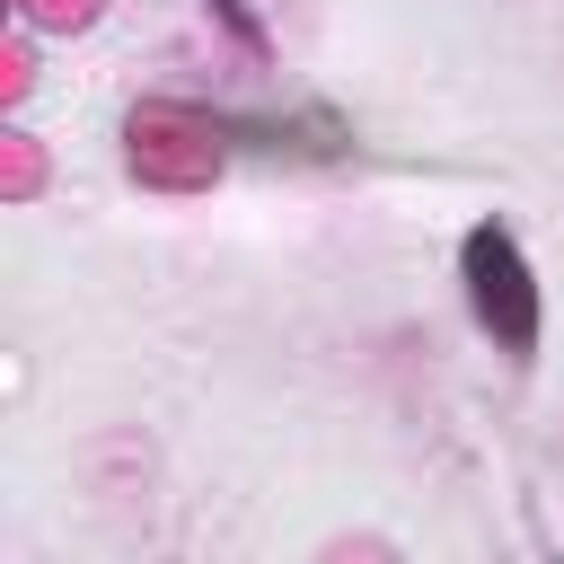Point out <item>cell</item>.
<instances>
[{
	"mask_svg": "<svg viewBox=\"0 0 564 564\" xmlns=\"http://www.w3.org/2000/svg\"><path fill=\"white\" fill-rule=\"evenodd\" d=\"M458 273H467V300H476L485 335H494L502 352H529V344H538V282H529V264H520L511 229H494V220H485V229H467Z\"/></svg>",
	"mask_w": 564,
	"mask_h": 564,
	"instance_id": "cell-1",
	"label": "cell"
}]
</instances>
